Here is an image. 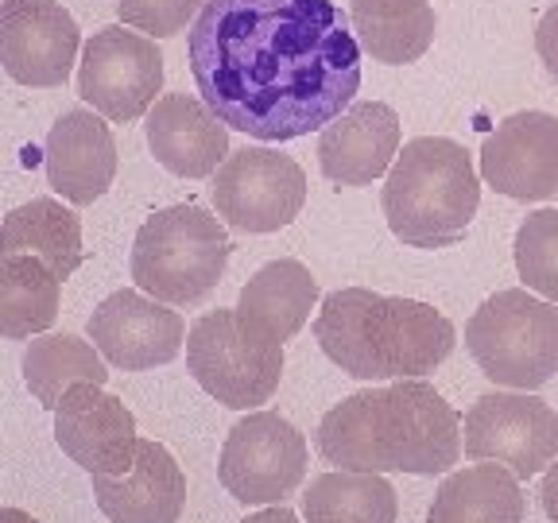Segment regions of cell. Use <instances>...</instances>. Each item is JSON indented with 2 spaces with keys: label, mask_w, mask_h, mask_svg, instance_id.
<instances>
[{
  "label": "cell",
  "mask_w": 558,
  "mask_h": 523,
  "mask_svg": "<svg viewBox=\"0 0 558 523\" xmlns=\"http://www.w3.org/2000/svg\"><path fill=\"white\" fill-rule=\"evenodd\" d=\"M186 54L209 113L264 144L323 132L361 89V44L333 0H206Z\"/></svg>",
  "instance_id": "6da1fadb"
},
{
  "label": "cell",
  "mask_w": 558,
  "mask_h": 523,
  "mask_svg": "<svg viewBox=\"0 0 558 523\" xmlns=\"http://www.w3.org/2000/svg\"><path fill=\"white\" fill-rule=\"evenodd\" d=\"M314 446L333 470L438 477L462 458V415L427 380H392L333 403Z\"/></svg>",
  "instance_id": "7a4b0ae2"
},
{
  "label": "cell",
  "mask_w": 558,
  "mask_h": 523,
  "mask_svg": "<svg viewBox=\"0 0 558 523\" xmlns=\"http://www.w3.org/2000/svg\"><path fill=\"white\" fill-rule=\"evenodd\" d=\"M323 353L353 380H418L435 373L458 345L442 311L368 288H338L314 314Z\"/></svg>",
  "instance_id": "3957f363"
},
{
  "label": "cell",
  "mask_w": 558,
  "mask_h": 523,
  "mask_svg": "<svg viewBox=\"0 0 558 523\" xmlns=\"http://www.w3.org/2000/svg\"><path fill=\"white\" fill-rule=\"evenodd\" d=\"M481 206V179L470 151L450 136H415L384 174L380 209L408 248H450L470 233Z\"/></svg>",
  "instance_id": "277c9868"
},
{
  "label": "cell",
  "mask_w": 558,
  "mask_h": 523,
  "mask_svg": "<svg viewBox=\"0 0 558 523\" xmlns=\"http://www.w3.org/2000/svg\"><path fill=\"white\" fill-rule=\"evenodd\" d=\"M229 241L221 218L209 209L183 206L156 209L132 241V279L136 291L167 306H194L218 288L229 268Z\"/></svg>",
  "instance_id": "5b68a950"
},
{
  "label": "cell",
  "mask_w": 558,
  "mask_h": 523,
  "mask_svg": "<svg viewBox=\"0 0 558 523\" xmlns=\"http://www.w3.org/2000/svg\"><path fill=\"white\" fill-rule=\"evenodd\" d=\"M465 349L493 384L535 392L558 373V306L527 288L497 291L465 323Z\"/></svg>",
  "instance_id": "8992f818"
},
{
  "label": "cell",
  "mask_w": 558,
  "mask_h": 523,
  "mask_svg": "<svg viewBox=\"0 0 558 523\" xmlns=\"http://www.w3.org/2000/svg\"><path fill=\"white\" fill-rule=\"evenodd\" d=\"M186 373L221 408L253 411L283 380V345L253 330L236 311L218 306L186 330Z\"/></svg>",
  "instance_id": "52a82bcc"
},
{
  "label": "cell",
  "mask_w": 558,
  "mask_h": 523,
  "mask_svg": "<svg viewBox=\"0 0 558 523\" xmlns=\"http://www.w3.org/2000/svg\"><path fill=\"white\" fill-rule=\"evenodd\" d=\"M311 446L303 430L279 411H248L226 435L218 458V481L244 508H268L303 485Z\"/></svg>",
  "instance_id": "ba28073f"
},
{
  "label": "cell",
  "mask_w": 558,
  "mask_h": 523,
  "mask_svg": "<svg viewBox=\"0 0 558 523\" xmlns=\"http://www.w3.org/2000/svg\"><path fill=\"white\" fill-rule=\"evenodd\" d=\"M209 198L221 226L241 233H279L303 214L306 171L276 148H236L209 174Z\"/></svg>",
  "instance_id": "9c48e42d"
},
{
  "label": "cell",
  "mask_w": 558,
  "mask_h": 523,
  "mask_svg": "<svg viewBox=\"0 0 558 523\" xmlns=\"http://www.w3.org/2000/svg\"><path fill=\"white\" fill-rule=\"evenodd\" d=\"M462 450L470 462H497L532 481L558 458V415L532 392H488L465 411Z\"/></svg>",
  "instance_id": "30bf717a"
},
{
  "label": "cell",
  "mask_w": 558,
  "mask_h": 523,
  "mask_svg": "<svg viewBox=\"0 0 558 523\" xmlns=\"http://www.w3.org/2000/svg\"><path fill=\"white\" fill-rule=\"evenodd\" d=\"M159 89H163V54L156 39L124 24H109L86 39L78 62V94L86 105H94L97 117L117 124L140 121Z\"/></svg>",
  "instance_id": "8fae6325"
},
{
  "label": "cell",
  "mask_w": 558,
  "mask_h": 523,
  "mask_svg": "<svg viewBox=\"0 0 558 523\" xmlns=\"http://www.w3.org/2000/svg\"><path fill=\"white\" fill-rule=\"evenodd\" d=\"M82 32L62 0H0V66L32 89L66 86Z\"/></svg>",
  "instance_id": "7c38bea8"
},
{
  "label": "cell",
  "mask_w": 558,
  "mask_h": 523,
  "mask_svg": "<svg viewBox=\"0 0 558 523\" xmlns=\"http://www.w3.org/2000/svg\"><path fill=\"white\" fill-rule=\"evenodd\" d=\"M86 333L105 365L124 368V373H148L179 357L186 341V323L167 303H156L136 288H121L94 306Z\"/></svg>",
  "instance_id": "4fadbf2b"
},
{
  "label": "cell",
  "mask_w": 558,
  "mask_h": 523,
  "mask_svg": "<svg viewBox=\"0 0 558 523\" xmlns=\"http://www.w3.org/2000/svg\"><path fill=\"white\" fill-rule=\"evenodd\" d=\"M94 500L109 523H179L186 508V473L156 438H140L129 462L94 473Z\"/></svg>",
  "instance_id": "5bb4252c"
},
{
  "label": "cell",
  "mask_w": 558,
  "mask_h": 523,
  "mask_svg": "<svg viewBox=\"0 0 558 523\" xmlns=\"http://www.w3.org/2000/svg\"><path fill=\"white\" fill-rule=\"evenodd\" d=\"M481 179L515 202H547L558 191V117L520 109L485 136Z\"/></svg>",
  "instance_id": "9a60e30c"
},
{
  "label": "cell",
  "mask_w": 558,
  "mask_h": 523,
  "mask_svg": "<svg viewBox=\"0 0 558 523\" xmlns=\"http://www.w3.org/2000/svg\"><path fill=\"white\" fill-rule=\"evenodd\" d=\"M54 442L89 477L109 473L129 462L136 446V415L101 384H74L54 408Z\"/></svg>",
  "instance_id": "2e32d148"
},
{
  "label": "cell",
  "mask_w": 558,
  "mask_h": 523,
  "mask_svg": "<svg viewBox=\"0 0 558 523\" xmlns=\"http://www.w3.org/2000/svg\"><path fill=\"white\" fill-rule=\"evenodd\" d=\"M47 186L70 206H94L117 179V139L94 109H70L47 132Z\"/></svg>",
  "instance_id": "e0dca14e"
},
{
  "label": "cell",
  "mask_w": 558,
  "mask_h": 523,
  "mask_svg": "<svg viewBox=\"0 0 558 523\" xmlns=\"http://www.w3.org/2000/svg\"><path fill=\"white\" fill-rule=\"evenodd\" d=\"M400 151V117L384 101H353L318 136V167L333 186H373Z\"/></svg>",
  "instance_id": "ac0fdd59"
},
{
  "label": "cell",
  "mask_w": 558,
  "mask_h": 523,
  "mask_svg": "<svg viewBox=\"0 0 558 523\" xmlns=\"http://www.w3.org/2000/svg\"><path fill=\"white\" fill-rule=\"evenodd\" d=\"M148 148L159 167L179 179H209L229 156V129L191 94H163L151 101Z\"/></svg>",
  "instance_id": "d6986e66"
},
{
  "label": "cell",
  "mask_w": 558,
  "mask_h": 523,
  "mask_svg": "<svg viewBox=\"0 0 558 523\" xmlns=\"http://www.w3.org/2000/svg\"><path fill=\"white\" fill-rule=\"evenodd\" d=\"M314 303H318V279L311 276V268L303 260L283 256V260L264 264L244 283L233 311L253 330H260L264 338L283 345V341H291L306 326Z\"/></svg>",
  "instance_id": "ffe728a7"
},
{
  "label": "cell",
  "mask_w": 558,
  "mask_h": 523,
  "mask_svg": "<svg viewBox=\"0 0 558 523\" xmlns=\"http://www.w3.org/2000/svg\"><path fill=\"white\" fill-rule=\"evenodd\" d=\"M361 51L388 66H408L430 51L438 16L430 0H349Z\"/></svg>",
  "instance_id": "44dd1931"
},
{
  "label": "cell",
  "mask_w": 558,
  "mask_h": 523,
  "mask_svg": "<svg viewBox=\"0 0 558 523\" xmlns=\"http://www.w3.org/2000/svg\"><path fill=\"white\" fill-rule=\"evenodd\" d=\"M0 253H27L66 283L86 260L82 248V218L54 198H32L16 206L0 226Z\"/></svg>",
  "instance_id": "7402d4cb"
},
{
  "label": "cell",
  "mask_w": 558,
  "mask_h": 523,
  "mask_svg": "<svg viewBox=\"0 0 558 523\" xmlns=\"http://www.w3.org/2000/svg\"><path fill=\"white\" fill-rule=\"evenodd\" d=\"M427 523H523V488L497 462L465 465L438 485Z\"/></svg>",
  "instance_id": "603a6c76"
},
{
  "label": "cell",
  "mask_w": 558,
  "mask_h": 523,
  "mask_svg": "<svg viewBox=\"0 0 558 523\" xmlns=\"http://www.w3.org/2000/svg\"><path fill=\"white\" fill-rule=\"evenodd\" d=\"M62 283L44 260L27 253H0V338L27 341L47 333L59 318Z\"/></svg>",
  "instance_id": "cb8c5ba5"
},
{
  "label": "cell",
  "mask_w": 558,
  "mask_h": 523,
  "mask_svg": "<svg viewBox=\"0 0 558 523\" xmlns=\"http://www.w3.org/2000/svg\"><path fill=\"white\" fill-rule=\"evenodd\" d=\"M24 384L35 403L47 411L59 408L62 392L74 384H101L109 380V365L94 349V341H82L78 333H35L24 349Z\"/></svg>",
  "instance_id": "d4e9b609"
},
{
  "label": "cell",
  "mask_w": 558,
  "mask_h": 523,
  "mask_svg": "<svg viewBox=\"0 0 558 523\" xmlns=\"http://www.w3.org/2000/svg\"><path fill=\"white\" fill-rule=\"evenodd\" d=\"M400 500L384 473L330 470L303 492V523H396Z\"/></svg>",
  "instance_id": "484cf974"
},
{
  "label": "cell",
  "mask_w": 558,
  "mask_h": 523,
  "mask_svg": "<svg viewBox=\"0 0 558 523\" xmlns=\"http://www.w3.org/2000/svg\"><path fill=\"white\" fill-rule=\"evenodd\" d=\"M515 271L532 295L558 306V209H535L512 241Z\"/></svg>",
  "instance_id": "4316f807"
},
{
  "label": "cell",
  "mask_w": 558,
  "mask_h": 523,
  "mask_svg": "<svg viewBox=\"0 0 558 523\" xmlns=\"http://www.w3.org/2000/svg\"><path fill=\"white\" fill-rule=\"evenodd\" d=\"M206 0H117L124 27L148 35V39H171L194 24L198 9Z\"/></svg>",
  "instance_id": "83f0119b"
},
{
  "label": "cell",
  "mask_w": 558,
  "mask_h": 523,
  "mask_svg": "<svg viewBox=\"0 0 558 523\" xmlns=\"http://www.w3.org/2000/svg\"><path fill=\"white\" fill-rule=\"evenodd\" d=\"M535 51H539L543 66L558 78V4H550L539 16V27H535Z\"/></svg>",
  "instance_id": "f1b7e54d"
},
{
  "label": "cell",
  "mask_w": 558,
  "mask_h": 523,
  "mask_svg": "<svg viewBox=\"0 0 558 523\" xmlns=\"http://www.w3.org/2000/svg\"><path fill=\"white\" fill-rule=\"evenodd\" d=\"M539 497H543V512H547V520L558 523V458L547 465V470H543Z\"/></svg>",
  "instance_id": "f546056e"
},
{
  "label": "cell",
  "mask_w": 558,
  "mask_h": 523,
  "mask_svg": "<svg viewBox=\"0 0 558 523\" xmlns=\"http://www.w3.org/2000/svg\"><path fill=\"white\" fill-rule=\"evenodd\" d=\"M241 523H303V520H299L288 504H268V508H260V512H248Z\"/></svg>",
  "instance_id": "4dcf8cb0"
},
{
  "label": "cell",
  "mask_w": 558,
  "mask_h": 523,
  "mask_svg": "<svg viewBox=\"0 0 558 523\" xmlns=\"http://www.w3.org/2000/svg\"><path fill=\"white\" fill-rule=\"evenodd\" d=\"M0 523H39L32 512H24V508H0Z\"/></svg>",
  "instance_id": "1f68e13d"
},
{
  "label": "cell",
  "mask_w": 558,
  "mask_h": 523,
  "mask_svg": "<svg viewBox=\"0 0 558 523\" xmlns=\"http://www.w3.org/2000/svg\"><path fill=\"white\" fill-rule=\"evenodd\" d=\"M555 194H558V191H555Z\"/></svg>",
  "instance_id": "d6a6232c"
}]
</instances>
